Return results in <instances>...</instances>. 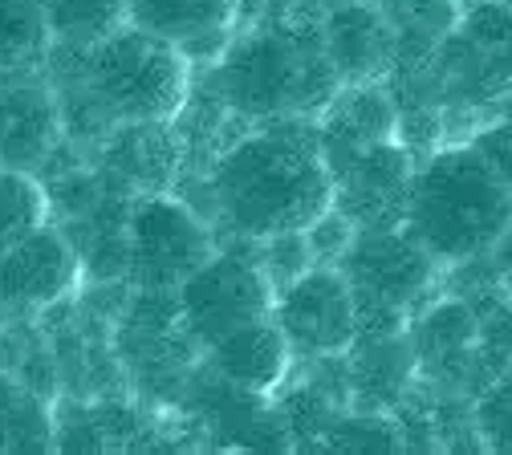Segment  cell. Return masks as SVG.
<instances>
[{
	"label": "cell",
	"mask_w": 512,
	"mask_h": 455,
	"mask_svg": "<svg viewBox=\"0 0 512 455\" xmlns=\"http://www.w3.org/2000/svg\"><path fill=\"white\" fill-rule=\"evenodd\" d=\"M204 220L232 240L305 232L334 208V175L317 114L261 118L224 143L204 175Z\"/></svg>",
	"instance_id": "1"
},
{
	"label": "cell",
	"mask_w": 512,
	"mask_h": 455,
	"mask_svg": "<svg viewBox=\"0 0 512 455\" xmlns=\"http://www.w3.org/2000/svg\"><path fill=\"white\" fill-rule=\"evenodd\" d=\"M66 61L57 94L61 126L70 135H114L131 122H175L191 94V61L163 37L126 21L90 49H61Z\"/></svg>",
	"instance_id": "2"
},
{
	"label": "cell",
	"mask_w": 512,
	"mask_h": 455,
	"mask_svg": "<svg viewBox=\"0 0 512 455\" xmlns=\"http://www.w3.org/2000/svg\"><path fill=\"white\" fill-rule=\"evenodd\" d=\"M228 114L244 122L281 114H322L342 90L322 45V17L265 21L236 33L228 49L208 65L204 82Z\"/></svg>",
	"instance_id": "3"
},
{
	"label": "cell",
	"mask_w": 512,
	"mask_h": 455,
	"mask_svg": "<svg viewBox=\"0 0 512 455\" xmlns=\"http://www.w3.org/2000/svg\"><path fill=\"white\" fill-rule=\"evenodd\" d=\"M403 228L439 265L480 260L512 232V191L472 143L435 147L411 175Z\"/></svg>",
	"instance_id": "4"
},
{
	"label": "cell",
	"mask_w": 512,
	"mask_h": 455,
	"mask_svg": "<svg viewBox=\"0 0 512 455\" xmlns=\"http://www.w3.org/2000/svg\"><path fill=\"white\" fill-rule=\"evenodd\" d=\"M338 269L350 281L358 309V338L403 334L407 321L427 297L439 260L399 224V228H358Z\"/></svg>",
	"instance_id": "5"
},
{
	"label": "cell",
	"mask_w": 512,
	"mask_h": 455,
	"mask_svg": "<svg viewBox=\"0 0 512 455\" xmlns=\"http://www.w3.org/2000/svg\"><path fill=\"white\" fill-rule=\"evenodd\" d=\"M273 297L277 289L269 285L261 260H256V240H232L228 248H216L175 289L183 330L200 350L248 321L273 317Z\"/></svg>",
	"instance_id": "6"
},
{
	"label": "cell",
	"mask_w": 512,
	"mask_h": 455,
	"mask_svg": "<svg viewBox=\"0 0 512 455\" xmlns=\"http://www.w3.org/2000/svg\"><path fill=\"white\" fill-rule=\"evenodd\" d=\"M216 252L212 224L175 195H139L126 208V269L135 289H179Z\"/></svg>",
	"instance_id": "7"
},
{
	"label": "cell",
	"mask_w": 512,
	"mask_h": 455,
	"mask_svg": "<svg viewBox=\"0 0 512 455\" xmlns=\"http://www.w3.org/2000/svg\"><path fill=\"white\" fill-rule=\"evenodd\" d=\"M273 321L289 342V354L301 362L350 354L358 338V309L350 281L338 265H313L273 297Z\"/></svg>",
	"instance_id": "8"
},
{
	"label": "cell",
	"mask_w": 512,
	"mask_h": 455,
	"mask_svg": "<svg viewBox=\"0 0 512 455\" xmlns=\"http://www.w3.org/2000/svg\"><path fill=\"white\" fill-rule=\"evenodd\" d=\"M334 175V208L354 228H399L407 212V191L415 175V159L403 143L382 139L338 163Z\"/></svg>",
	"instance_id": "9"
},
{
	"label": "cell",
	"mask_w": 512,
	"mask_h": 455,
	"mask_svg": "<svg viewBox=\"0 0 512 455\" xmlns=\"http://www.w3.org/2000/svg\"><path fill=\"white\" fill-rule=\"evenodd\" d=\"M82 277V256L57 228H37L0 252V309H45L70 297Z\"/></svg>",
	"instance_id": "10"
},
{
	"label": "cell",
	"mask_w": 512,
	"mask_h": 455,
	"mask_svg": "<svg viewBox=\"0 0 512 455\" xmlns=\"http://www.w3.org/2000/svg\"><path fill=\"white\" fill-rule=\"evenodd\" d=\"M131 25L175 45L191 65H212L236 37L240 0H126Z\"/></svg>",
	"instance_id": "11"
},
{
	"label": "cell",
	"mask_w": 512,
	"mask_h": 455,
	"mask_svg": "<svg viewBox=\"0 0 512 455\" xmlns=\"http://www.w3.org/2000/svg\"><path fill=\"white\" fill-rule=\"evenodd\" d=\"M322 45L342 86L382 82L395 70V33L374 0H338L322 17Z\"/></svg>",
	"instance_id": "12"
},
{
	"label": "cell",
	"mask_w": 512,
	"mask_h": 455,
	"mask_svg": "<svg viewBox=\"0 0 512 455\" xmlns=\"http://www.w3.org/2000/svg\"><path fill=\"white\" fill-rule=\"evenodd\" d=\"M204 362L224 386H236L244 395H265L285 378L293 354L285 334L277 330V321L261 317L204 346Z\"/></svg>",
	"instance_id": "13"
},
{
	"label": "cell",
	"mask_w": 512,
	"mask_h": 455,
	"mask_svg": "<svg viewBox=\"0 0 512 455\" xmlns=\"http://www.w3.org/2000/svg\"><path fill=\"white\" fill-rule=\"evenodd\" d=\"M395 33V70L391 78L419 74L439 49V41L456 29L460 0H374Z\"/></svg>",
	"instance_id": "14"
},
{
	"label": "cell",
	"mask_w": 512,
	"mask_h": 455,
	"mask_svg": "<svg viewBox=\"0 0 512 455\" xmlns=\"http://www.w3.org/2000/svg\"><path fill=\"white\" fill-rule=\"evenodd\" d=\"M53 37L37 0H0V78H21L49 65Z\"/></svg>",
	"instance_id": "15"
},
{
	"label": "cell",
	"mask_w": 512,
	"mask_h": 455,
	"mask_svg": "<svg viewBox=\"0 0 512 455\" xmlns=\"http://www.w3.org/2000/svg\"><path fill=\"white\" fill-rule=\"evenodd\" d=\"M37 5L45 13L53 45L61 49H90L131 21L126 0H37Z\"/></svg>",
	"instance_id": "16"
},
{
	"label": "cell",
	"mask_w": 512,
	"mask_h": 455,
	"mask_svg": "<svg viewBox=\"0 0 512 455\" xmlns=\"http://www.w3.org/2000/svg\"><path fill=\"white\" fill-rule=\"evenodd\" d=\"M49 224V195L25 167L0 163V252Z\"/></svg>",
	"instance_id": "17"
},
{
	"label": "cell",
	"mask_w": 512,
	"mask_h": 455,
	"mask_svg": "<svg viewBox=\"0 0 512 455\" xmlns=\"http://www.w3.org/2000/svg\"><path fill=\"white\" fill-rule=\"evenodd\" d=\"M476 309V370L488 378L512 366V297L504 293H472Z\"/></svg>",
	"instance_id": "18"
},
{
	"label": "cell",
	"mask_w": 512,
	"mask_h": 455,
	"mask_svg": "<svg viewBox=\"0 0 512 455\" xmlns=\"http://www.w3.org/2000/svg\"><path fill=\"white\" fill-rule=\"evenodd\" d=\"M256 260H261V269H265V277H269L273 289L289 285L293 277H301L305 269L317 265L305 232H277V236L256 240Z\"/></svg>",
	"instance_id": "19"
},
{
	"label": "cell",
	"mask_w": 512,
	"mask_h": 455,
	"mask_svg": "<svg viewBox=\"0 0 512 455\" xmlns=\"http://www.w3.org/2000/svg\"><path fill=\"white\" fill-rule=\"evenodd\" d=\"M354 232H358V228H354L338 208H330L326 216H317V220L305 228L309 248H313V260H317V265H338L342 252H346L350 240H354Z\"/></svg>",
	"instance_id": "20"
},
{
	"label": "cell",
	"mask_w": 512,
	"mask_h": 455,
	"mask_svg": "<svg viewBox=\"0 0 512 455\" xmlns=\"http://www.w3.org/2000/svg\"><path fill=\"white\" fill-rule=\"evenodd\" d=\"M37 415H41L37 403L25 395V390L9 374H0V451H5V447H25L21 431Z\"/></svg>",
	"instance_id": "21"
},
{
	"label": "cell",
	"mask_w": 512,
	"mask_h": 455,
	"mask_svg": "<svg viewBox=\"0 0 512 455\" xmlns=\"http://www.w3.org/2000/svg\"><path fill=\"white\" fill-rule=\"evenodd\" d=\"M492 167H496V175L504 179V187L512 191V118H496V122H488V126H480L476 135L468 139Z\"/></svg>",
	"instance_id": "22"
},
{
	"label": "cell",
	"mask_w": 512,
	"mask_h": 455,
	"mask_svg": "<svg viewBox=\"0 0 512 455\" xmlns=\"http://www.w3.org/2000/svg\"><path fill=\"white\" fill-rule=\"evenodd\" d=\"M500 114H504V118H512V94H508V98L500 102Z\"/></svg>",
	"instance_id": "23"
},
{
	"label": "cell",
	"mask_w": 512,
	"mask_h": 455,
	"mask_svg": "<svg viewBox=\"0 0 512 455\" xmlns=\"http://www.w3.org/2000/svg\"><path fill=\"white\" fill-rule=\"evenodd\" d=\"M508 5H512V0H508Z\"/></svg>",
	"instance_id": "24"
}]
</instances>
